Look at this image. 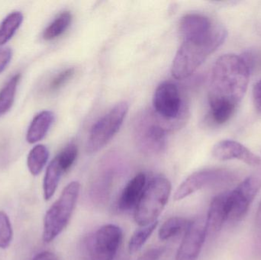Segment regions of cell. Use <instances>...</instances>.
<instances>
[{
    "instance_id": "23",
    "label": "cell",
    "mask_w": 261,
    "mask_h": 260,
    "mask_svg": "<svg viewBox=\"0 0 261 260\" xmlns=\"http://www.w3.org/2000/svg\"><path fill=\"white\" fill-rule=\"evenodd\" d=\"M158 221H156L153 224L141 227V228L135 230L128 242V250H129L130 253H136L142 248L143 246L150 238L155 229L158 227Z\"/></svg>"
},
{
    "instance_id": "5",
    "label": "cell",
    "mask_w": 261,
    "mask_h": 260,
    "mask_svg": "<svg viewBox=\"0 0 261 260\" xmlns=\"http://www.w3.org/2000/svg\"><path fill=\"white\" fill-rule=\"evenodd\" d=\"M133 128L137 145L144 154H158L165 149L167 131L170 128L153 111L138 114Z\"/></svg>"
},
{
    "instance_id": "14",
    "label": "cell",
    "mask_w": 261,
    "mask_h": 260,
    "mask_svg": "<svg viewBox=\"0 0 261 260\" xmlns=\"http://www.w3.org/2000/svg\"><path fill=\"white\" fill-rule=\"evenodd\" d=\"M146 181L145 174L140 172L127 183L119 196L118 210L125 212L135 209L145 189Z\"/></svg>"
},
{
    "instance_id": "10",
    "label": "cell",
    "mask_w": 261,
    "mask_h": 260,
    "mask_svg": "<svg viewBox=\"0 0 261 260\" xmlns=\"http://www.w3.org/2000/svg\"><path fill=\"white\" fill-rule=\"evenodd\" d=\"M260 189L261 169L247 177L234 190L228 192V221H242Z\"/></svg>"
},
{
    "instance_id": "27",
    "label": "cell",
    "mask_w": 261,
    "mask_h": 260,
    "mask_svg": "<svg viewBox=\"0 0 261 260\" xmlns=\"http://www.w3.org/2000/svg\"><path fill=\"white\" fill-rule=\"evenodd\" d=\"M166 248L164 247H153L147 249L141 256L138 257V260H160L164 255Z\"/></svg>"
},
{
    "instance_id": "20",
    "label": "cell",
    "mask_w": 261,
    "mask_h": 260,
    "mask_svg": "<svg viewBox=\"0 0 261 260\" xmlns=\"http://www.w3.org/2000/svg\"><path fill=\"white\" fill-rule=\"evenodd\" d=\"M72 21L70 12H64L60 14L44 30L43 38L47 41L55 39L66 32Z\"/></svg>"
},
{
    "instance_id": "16",
    "label": "cell",
    "mask_w": 261,
    "mask_h": 260,
    "mask_svg": "<svg viewBox=\"0 0 261 260\" xmlns=\"http://www.w3.org/2000/svg\"><path fill=\"white\" fill-rule=\"evenodd\" d=\"M64 174L56 158L54 159L47 166L43 182L44 198L48 201L55 195L61 177Z\"/></svg>"
},
{
    "instance_id": "26",
    "label": "cell",
    "mask_w": 261,
    "mask_h": 260,
    "mask_svg": "<svg viewBox=\"0 0 261 260\" xmlns=\"http://www.w3.org/2000/svg\"><path fill=\"white\" fill-rule=\"evenodd\" d=\"M73 74H74V69L73 68H68L63 70L53 78L49 85V90L52 92L60 90L69 79H71Z\"/></svg>"
},
{
    "instance_id": "29",
    "label": "cell",
    "mask_w": 261,
    "mask_h": 260,
    "mask_svg": "<svg viewBox=\"0 0 261 260\" xmlns=\"http://www.w3.org/2000/svg\"><path fill=\"white\" fill-rule=\"evenodd\" d=\"M12 55L11 49L8 48V47L0 48V73L4 71L8 64L10 62Z\"/></svg>"
},
{
    "instance_id": "28",
    "label": "cell",
    "mask_w": 261,
    "mask_h": 260,
    "mask_svg": "<svg viewBox=\"0 0 261 260\" xmlns=\"http://www.w3.org/2000/svg\"><path fill=\"white\" fill-rule=\"evenodd\" d=\"M254 237H255V244L257 250L261 252V200L257 207V212L254 220Z\"/></svg>"
},
{
    "instance_id": "15",
    "label": "cell",
    "mask_w": 261,
    "mask_h": 260,
    "mask_svg": "<svg viewBox=\"0 0 261 260\" xmlns=\"http://www.w3.org/2000/svg\"><path fill=\"white\" fill-rule=\"evenodd\" d=\"M55 120L52 111H44L35 116L28 130L26 139L30 143H35L44 138Z\"/></svg>"
},
{
    "instance_id": "17",
    "label": "cell",
    "mask_w": 261,
    "mask_h": 260,
    "mask_svg": "<svg viewBox=\"0 0 261 260\" xmlns=\"http://www.w3.org/2000/svg\"><path fill=\"white\" fill-rule=\"evenodd\" d=\"M113 179L114 174L110 171H107L96 179L90 189V197L93 201L102 203L109 198L111 193Z\"/></svg>"
},
{
    "instance_id": "9",
    "label": "cell",
    "mask_w": 261,
    "mask_h": 260,
    "mask_svg": "<svg viewBox=\"0 0 261 260\" xmlns=\"http://www.w3.org/2000/svg\"><path fill=\"white\" fill-rule=\"evenodd\" d=\"M153 107L155 114L170 128L181 117L184 119L187 115V108L177 85L173 82H164L158 85L153 94Z\"/></svg>"
},
{
    "instance_id": "22",
    "label": "cell",
    "mask_w": 261,
    "mask_h": 260,
    "mask_svg": "<svg viewBox=\"0 0 261 260\" xmlns=\"http://www.w3.org/2000/svg\"><path fill=\"white\" fill-rule=\"evenodd\" d=\"M23 21L22 14L20 12L9 14L0 24V46L3 45L13 36Z\"/></svg>"
},
{
    "instance_id": "3",
    "label": "cell",
    "mask_w": 261,
    "mask_h": 260,
    "mask_svg": "<svg viewBox=\"0 0 261 260\" xmlns=\"http://www.w3.org/2000/svg\"><path fill=\"white\" fill-rule=\"evenodd\" d=\"M80 192L81 185L78 182L69 183L46 212L43 227L44 242H52L66 228L74 212Z\"/></svg>"
},
{
    "instance_id": "18",
    "label": "cell",
    "mask_w": 261,
    "mask_h": 260,
    "mask_svg": "<svg viewBox=\"0 0 261 260\" xmlns=\"http://www.w3.org/2000/svg\"><path fill=\"white\" fill-rule=\"evenodd\" d=\"M190 221L182 217H172L165 221L159 229L158 236L161 241H168L177 236L182 232H186Z\"/></svg>"
},
{
    "instance_id": "7",
    "label": "cell",
    "mask_w": 261,
    "mask_h": 260,
    "mask_svg": "<svg viewBox=\"0 0 261 260\" xmlns=\"http://www.w3.org/2000/svg\"><path fill=\"white\" fill-rule=\"evenodd\" d=\"M239 178L236 171L227 168H208L193 172L177 188L174 199L180 201L195 192L206 188L220 187L232 184Z\"/></svg>"
},
{
    "instance_id": "8",
    "label": "cell",
    "mask_w": 261,
    "mask_h": 260,
    "mask_svg": "<svg viewBox=\"0 0 261 260\" xmlns=\"http://www.w3.org/2000/svg\"><path fill=\"white\" fill-rule=\"evenodd\" d=\"M128 111L127 102L116 104L92 127L87 143L89 154L97 152L117 134Z\"/></svg>"
},
{
    "instance_id": "19",
    "label": "cell",
    "mask_w": 261,
    "mask_h": 260,
    "mask_svg": "<svg viewBox=\"0 0 261 260\" xmlns=\"http://www.w3.org/2000/svg\"><path fill=\"white\" fill-rule=\"evenodd\" d=\"M49 151L44 145H37L32 148L27 159L28 168L33 176L41 174L48 160Z\"/></svg>"
},
{
    "instance_id": "6",
    "label": "cell",
    "mask_w": 261,
    "mask_h": 260,
    "mask_svg": "<svg viewBox=\"0 0 261 260\" xmlns=\"http://www.w3.org/2000/svg\"><path fill=\"white\" fill-rule=\"evenodd\" d=\"M224 41L207 42L182 41L172 64L171 73L176 79H184L191 76Z\"/></svg>"
},
{
    "instance_id": "11",
    "label": "cell",
    "mask_w": 261,
    "mask_h": 260,
    "mask_svg": "<svg viewBox=\"0 0 261 260\" xmlns=\"http://www.w3.org/2000/svg\"><path fill=\"white\" fill-rule=\"evenodd\" d=\"M206 236L205 220L190 222L178 249L176 260H197Z\"/></svg>"
},
{
    "instance_id": "21",
    "label": "cell",
    "mask_w": 261,
    "mask_h": 260,
    "mask_svg": "<svg viewBox=\"0 0 261 260\" xmlns=\"http://www.w3.org/2000/svg\"><path fill=\"white\" fill-rule=\"evenodd\" d=\"M20 74L12 76L0 91V117L6 114L13 105Z\"/></svg>"
},
{
    "instance_id": "30",
    "label": "cell",
    "mask_w": 261,
    "mask_h": 260,
    "mask_svg": "<svg viewBox=\"0 0 261 260\" xmlns=\"http://www.w3.org/2000/svg\"><path fill=\"white\" fill-rule=\"evenodd\" d=\"M253 101L256 109L261 112V79L256 82L253 88Z\"/></svg>"
},
{
    "instance_id": "31",
    "label": "cell",
    "mask_w": 261,
    "mask_h": 260,
    "mask_svg": "<svg viewBox=\"0 0 261 260\" xmlns=\"http://www.w3.org/2000/svg\"><path fill=\"white\" fill-rule=\"evenodd\" d=\"M32 260H58V258L51 252L44 251L38 253Z\"/></svg>"
},
{
    "instance_id": "12",
    "label": "cell",
    "mask_w": 261,
    "mask_h": 260,
    "mask_svg": "<svg viewBox=\"0 0 261 260\" xmlns=\"http://www.w3.org/2000/svg\"><path fill=\"white\" fill-rule=\"evenodd\" d=\"M212 153L215 158L221 161L239 160L249 166H261L260 157L236 140H224L219 142L213 147Z\"/></svg>"
},
{
    "instance_id": "25",
    "label": "cell",
    "mask_w": 261,
    "mask_h": 260,
    "mask_svg": "<svg viewBox=\"0 0 261 260\" xmlns=\"http://www.w3.org/2000/svg\"><path fill=\"white\" fill-rule=\"evenodd\" d=\"M12 224L9 217L4 212L0 211V248L9 247L12 241Z\"/></svg>"
},
{
    "instance_id": "2",
    "label": "cell",
    "mask_w": 261,
    "mask_h": 260,
    "mask_svg": "<svg viewBox=\"0 0 261 260\" xmlns=\"http://www.w3.org/2000/svg\"><path fill=\"white\" fill-rule=\"evenodd\" d=\"M123 233L115 224H106L81 240L78 260H113L122 244Z\"/></svg>"
},
{
    "instance_id": "1",
    "label": "cell",
    "mask_w": 261,
    "mask_h": 260,
    "mask_svg": "<svg viewBox=\"0 0 261 260\" xmlns=\"http://www.w3.org/2000/svg\"><path fill=\"white\" fill-rule=\"evenodd\" d=\"M251 70L245 58L225 54L215 63L208 90L210 115L223 125L234 115L248 90Z\"/></svg>"
},
{
    "instance_id": "13",
    "label": "cell",
    "mask_w": 261,
    "mask_h": 260,
    "mask_svg": "<svg viewBox=\"0 0 261 260\" xmlns=\"http://www.w3.org/2000/svg\"><path fill=\"white\" fill-rule=\"evenodd\" d=\"M228 192H222L212 200L205 219L207 235L220 232L228 221Z\"/></svg>"
},
{
    "instance_id": "4",
    "label": "cell",
    "mask_w": 261,
    "mask_h": 260,
    "mask_svg": "<svg viewBox=\"0 0 261 260\" xmlns=\"http://www.w3.org/2000/svg\"><path fill=\"white\" fill-rule=\"evenodd\" d=\"M171 183L164 177L152 179L135 208V222L140 227L158 221V217L168 203L171 194Z\"/></svg>"
},
{
    "instance_id": "24",
    "label": "cell",
    "mask_w": 261,
    "mask_h": 260,
    "mask_svg": "<svg viewBox=\"0 0 261 260\" xmlns=\"http://www.w3.org/2000/svg\"><path fill=\"white\" fill-rule=\"evenodd\" d=\"M77 154V147L75 143H71L65 147L55 157L64 172H67L73 166L76 161Z\"/></svg>"
}]
</instances>
